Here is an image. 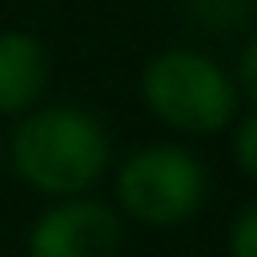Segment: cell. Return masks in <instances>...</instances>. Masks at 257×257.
Here are the masks:
<instances>
[{"instance_id":"6da1fadb","label":"cell","mask_w":257,"mask_h":257,"mask_svg":"<svg viewBox=\"0 0 257 257\" xmlns=\"http://www.w3.org/2000/svg\"><path fill=\"white\" fill-rule=\"evenodd\" d=\"M12 165L40 193H80L108 169V137L96 116L56 104L28 112L12 133Z\"/></svg>"},{"instance_id":"7a4b0ae2","label":"cell","mask_w":257,"mask_h":257,"mask_svg":"<svg viewBox=\"0 0 257 257\" xmlns=\"http://www.w3.org/2000/svg\"><path fill=\"white\" fill-rule=\"evenodd\" d=\"M145 104L181 133H217L237 112V84L201 52L169 48L149 60L141 76Z\"/></svg>"},{"instance_id":"3957f363","label":"cell","mask_w":257,"mask_h":257,"mask_svg":"<svg viewBox=\"0 0 257 257\" xmlns=\"http://www.w3.org/2000/svg\"><path fill=\"white\" fill-rule=\"evenodd\" d=\"M116 197L128 217L145 225L189 221L205 201V169L177 145H149L133 153L116 177Z\"/></svg>"},{"instance_id":"277c9868","label":"cell","mask_w":257,"mask_h":257,"mask_svg":"<svg viewBox=\"0 0 257 257\" xmlns=\"http://www.w3.org/2000/svg\"><path fill=\"white\" fill-rule=\"evenodd\" d=\"M32 257H116L120 217L100 201H68L48 209L28 241Z\"/></svg>"},{"instance_id":"5b68a950","label":"cell","mask_w":257,"mask_h":257,"mask_svg":"<svg viewBox=\"0 0 257 257\" xmlns=\"http://www.w3.org/2000/svg\"><path fill=\"white\" fill-rule=\"evenodd\" d=\"M48 60L36 36L0 32V112H24L40 100Z\"/></svg>"},{"instance_id":"8992f818","label":"cell","mask_w":257,"mask_h":257,"mask_svg":"<svg viewBox=\"0 0 257 257\" xmlns=\"http://www.w3.org/2000/svg\"><path fill=\"white\" fill-rule=\"evenodd\" d=\"M229 253L233 257H257V201L241 209V217L233 221L229 233Z\"/></svg>"},{"instance_id":"52a82bcc","label":"cell","mask_w":257,"mask_h":257,"mask_svg":"<svg viewBox=\"0 0 257 257\" xmlns=\"http://www.w3.org/2000/svg\"><path fill=\"white\" fill-rule=\"evenodd\" d=\"M233 153H237V165L257 181V112H249L237 128V141H233Z\"/></svg>"},{"instance_id":"ba28073f","label":"cell","mask_w":257,"mask_h":257,"mask_svg":"<svg viewBox=\"0 0 257 257\" xmlns=\"http://www.w3.org/2000/svg\"><path fill=\"white\" fill-rule=\"evenodd\" d=\"M237 72H241V88H245L249 100L257 104V36H253L249 48L241 52V68H237Z\"/></svg>"}]
</instances>
